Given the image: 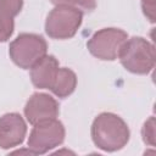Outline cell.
<instances>
[{
	"label": "cell",
	"mask_w": 156,
	"mask_h": 156,
	"mask_svg": "<svg viewBox=\"0 0 156 156\" xmlns=\"http://www.w3.org/2000/svg\"><path fill=\"white\" fill-rule=\"evenodd\" d=\"M130 133L127 123L111 112L100 113L91 126V139L104 151H117L127 145Z\"/></svg>",
	"instance_id": "1"
},
{
	"label": "cell",
	"mask_w": 156,
	"mask_h": 156,
	"mask_svg": "<svg viewBox=\"0 0 156 156\" xmlns=\"http://www.w3.org/2000/svg\"><path fill=\"white\" fill-rule=\"evenodd\" d=\"M83 21V12L78 7L56 5L45 22V32L52 39H69L74 37Z\"/></svg>",
	"instance_id": "3"
},
{
	"label": "cell",
	"mask_w": 156,
	"mask_h": 156,
	"mask_svg": "<svg viewBox=\"0 0 156 156\" xmlns=\"http://www.w3.org/2000/svg\"><path fill=\"white\" fill-rule=\"evenodd\" d=\"M58 61L52 55H45L30 68V79L39 89H51L57 72Z\"/></svg>",
	"instance_id": "9"
},
{
	"label": "cell",
	"mask_w": 156,
	"mask_h": 156,
	"mask_svg": "<svg viewBox=\"0 0 156 156\" xmlns=\"http://www.w3.org/2000/svg\"><path fill=\"white\" fill-rule=\"evenodd\" d=\"M127 39L128 34L119 28H102L94 33L87 46L93 56L105 61H113L118 57L119 50Z\"/></svg>",
	"instance_id": "6"
},
{
	"label": "cell",
	"mask_w": 156,
	"mask_h": 156,
	"mask_svg": "<svg viewBox=\"0 0 156 156\" xmlns=\"http://www.w3.org/2000/svg\"><path fill=\"white\" fill-rule=\"evenodd\" d=\"M60 108L57 101L44 93H34L24 106V116L30 124L54 119L58 116Z\"/></svg>",
	"instance_id": "7"
},
{
	"label": "cell",
	"mask_w": 156,
	"mask_h": 156,
	"mask_svg": "<svg viewBox=\"0 0 156 156\" xmlns=\"http://www.w3.org/2000/svg\"><path fill=\"white\" fill-rule=\"evenodd\" d=\"M118 57L122 66L135 74H147L151 72L156 60L154 45L141 37L127 39L119 50Z\"/></svg>",
	"instance_id": "2"
},
{
	"label": "cell",
	"mask_w": 156,
	"mask_h": 156,
	"mask_svg": "<svg viewBox=\"0 0 156 156\" xmlns=\"http://www.w3.org/2000/svg\"><path fill=\"white\" fill-rule=\"evenodd\" d=\"M27 126L20 113H6L0 117V147L11 149L23 143Z\"/></svg>",
	"instance_id": "8"
},
{
	"label": "cell",
	"mask_w": 156,
	"mask_h": 156,
	"mask_svg": "<svg viewBox=\"0 0 156 156\" xmlns=\"http://www.w3.org/2000/svg\"><path fill=\"white\" fill-rule=\"evenodd\" d=\"M141 134H143V140L145 144H149L151 146L155 145V118L154 117H150L144 123Z\"/></svg>",
	"instance_id": "13"
},
{
	"label": "cell",
	"mask_w": 156,
	"mask_h": 156,
	"mask_svg": "<svg viewBox=\"0 0 156 156\" xmlns=\"http://www.w3.org/2000/svg\"><path fill=\"white\" fill-rule=\"evenodd\" d=\"M65 140V127L63 124L54 119H48L34 124L29 138L28 149L34 155L45 154L49 150L61 145Z\"/></svg>",
	"instance_id": "5"
},
{
	"label": "cell",
	"mask_w": 156,
	"mask_h": 156,
	"mask_svg": "<svg viewBox=\"0 0 156 156\" xmlns=\"http://www.w3.org/2000/svg\"><path fill=\"white\" fill-rule=\"evenodd\" d=\"M77 87V76L76 73L66 67L58 68L56 79L51 87V91L57 96V98H67L71 95Z\"/></svg>",
	"instance_id": "10"
},
{
	"label": "cell",
	"mask_w": 156,
	"mask_h": 156,
	"mask_svg": "<svg viewBox=\"0 0 156 156\" xmlns=\"http://www.w3.org/2000/svg\"><path fill=\"white\" fill-rule=\"evenodd\" d=\"M55 5H68L73 7H80L85 11H93L96 7V0H50Z\"/></svg>",
	"instance_id": "12"
},
{
	"label": "cell",
	"mask_w": 156,
	"mask_h": 156,
	"mask_svg": "<svg viewBox=\"0 0 156 156\" xmlns=\"http://www.w3.org/2000/svg\"><path fill=\"white\" fill-rule=\"evenodd\" d=\"M15 13L0 4V43L6 41L13 33L15 28Z\"/></svg>",
	"instance_id": "11"
},
{
	"label": "cell",
	"mask_w": 156,
	"mask_h": 156,
	"mask_svg": "<svg viewBox=\"0 0 156 156\" xmlns=\"http://www.w3.org/2000/svg\"><path fill=\"white\" fill-rule=\"evenodd\" d=\"M144 15L150 22H155V0H141Z\"/></svg>",
	"instance_id": "14"
},
{
	"label": "cell",
	"mask_w": 156,
	"mask_h": 156,
	"mask_svg": "<svg viewBox=\"0 0 156 156\" xmlns=\"http://www.w3.org/2000/svg\"><path fill=\"white\" fill-rule=\"evenodd\" d=\"M48 44L39 34L22 33L9 48V54L12 61L21 68H32L41 57L46 55Z\"/></svg>",
	"instance_id": "4"
}]
</instances>
